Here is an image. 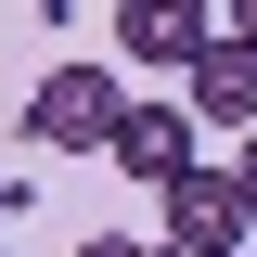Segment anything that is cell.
<instances>
[{
    "label": "cell",
    "mask_w": 257,
    "mask_h": 257,
    "mask_svg": "<svg viewBox=\"0 0 257 257\" xmlns=\"http://www.w3.org/2000/svg\"><path fill=\"white\" fill-rule=\"evenodd\" d=\"M180 77H193V128H244V142H257V39H231V26H219Z\"/></svg>",
    "instance_id": "obj_4"
},
{
    "label": "cell",
    "mask_w": 257,
    "mask_h": 257,
    "mask_svg": "<svg viewBox=\"0 0 257 257\" xmlns=\"http://www.w3.org/2000/svg\"><path fill=\"white\" fill-rule=\"evenodd\" d=\"M103 39H116V52H142V64H193L219 26H206V13H180V0H116V26H103Z\"/></svg>",
    "instance_id": "obj_5"
},
{
    "label": "cell",
    "mask_w": 257,
    "mask_h": 257,
    "mask_svg": "<svg viewBox=\"0 0 257 257\" xmlns=\"http://www.w3.org/2000/svg\"><path fill=\"white\" fill-rule=\"evenodd\" d=\"M13 206H26V193H13V180H0V219H13Z\"/></svg>",
    "instance_id": "obj_9"
},
{
    "label": "cell",
    "mask_w": 257,
    "mask_h": 257,
    "mask_svg": "<svg viewBox=\"0 0 257 257\" xmlns=\"http://www.w3.org/2000/svg\"><path fill=\"white\" fill-rule=\"evenodd\" d=\"M231 193H244V231H257V142L231 155Z\"/></svg>",
    "instance_id": "obj_6"
},
{
    "label": "cell",
    "mask_w": 257,
    "mask_h": 257,
    "mask_svg": "<svg viewBox=\"0 0 257 257\" xmlns=\"http://www.w3.org/2000/svg\"><path fill=\"white\" fill-rule=\"evenodd\" d=\"M116 116H128L116 64H52V77L26 90V142H39V155H103Z\"/></svg>",
    "instance_id": "obj_1"
},
{
    "label": "cell",
    "mask_w": 257,
    "mask_h": 257,
    "mask_svg": "<svg viewBox=\"0 0 257 257\" xmlns=\"http://www.w3.org/2000/svg\"><path fill=\"white\" fill-rule=\"evenodd\" d=\"M77 257H167V244H128V231H90Z\"/></svg>",
    "instance_id": "obj_7"
},
{
    "label": "cell",
    "mask_w": 257,
    "mask_h": 257,
    "mask_svg": "<svg viewBox=\"0 0 257 257\" xmlns=\"http://www.w3.org/2000/svg\"><path fill=\"white\" fill-rule=\"evenodd\" d=\"M167 257H244V193H231V167L167 180Z\"/></svg>",
    "instance_id": "obj_3"
},
{
    "label": "cell",
    "mask_w": 257,
    "mask_h": 257,
    "mask_svg": "<svg viewBox=\"0 0 257 257\" xmlns=\"http://www.w3.org/2000/svg\"><path fill=\"white\" fill-rule=\"evenodd\" d=\"M103 167H128V180H193L206 167V128H193V103H128L116 116V142H103Z\"/></svg>",
    "instance_id": "obj_2"
},
{
    "label": "cell",
    "mask_w": 257,
    "mask_h": 257,
    "mask_svg": "<svg viewBox=\"0 0 257 257\" xmlns=\"http://www.w3.org/2000/svg\"><path fill=\"white\" fill-rule=\"evenodd\" d=\"M231 39H257V0H244V13H231Z\"/></svg>",
    "instance_id": "obj_8"
}]
</instances>
